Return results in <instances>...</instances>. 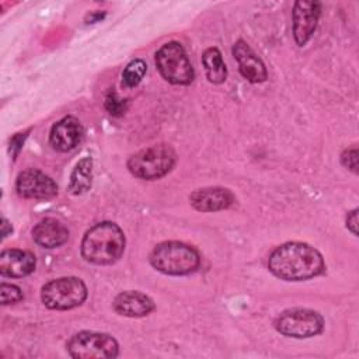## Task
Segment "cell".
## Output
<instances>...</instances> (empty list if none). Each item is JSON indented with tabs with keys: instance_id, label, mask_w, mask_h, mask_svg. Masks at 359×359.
Instances as JSON below:
<instances>
[{
	"instance_id": "cell-17",
	"label": "cell",
	"mask_w": 359,
	"mask_h": 359,
	"mask_svg": "<svg viewBox=\"0 0 359 359\" xmlns=\"http://www.w3.org/2000/svg\"><path fill=\"white\" fill-rule=\"evenodd\" d=\"M93 182V160L90 157L81 158L70 174L69 191L73 195H81L91 188Z\"/></svg>"
},
{
	"instance_id": "cell-3",
	"label": "cell",
	"mask_w": 359,
	"mask_h": 359,
	"mask_svg": "<svg viewBox=\"0 0 359 359\" xmlns=\"http://www.w3.org/2000/svg\"><path fill=\"white\" fill-rule=\"evenodd\" d=\"M150 264L154 269L165 275H188L198 269L201 258L198 251L181 241H164L157 244L150 252Z\"/></svg>"
},
{
	"instance_id": "cell-15",
	"label": "cell",
	"mask_w": 359,
	"mask_h": 359,
	"mask_svg": "<svg viewBox=\"0 0 359 359\" xmlns=\"http://www.w3.org/2000/svg\"><path fill=\"white\" fill-rule=\"evenodd\" d=\"M112 307L119 316L144 317L156 309V304L153 299L139 290H126L116 294Z\"/></svg>"
},
{
	"instance_id": "cell-8",
	"label": "cell",
	"mask_w": 359,
	"mask_h": 359,
	"mask_svg": "<svg viewBox=\"0 0 359 359\" xmlns=\"http://www.w3.org/2000/svg\"><path fill=\"white\" fill-rule=\"evenodd\" d=\"M275 328L285 337L310 338L324 328V318L318 311L304 307L285 310L275 320Z\"/></svg>"
},
{
	"instance_id": "cell-11",
	"label": "cell",
	"mask_w": 359,
	"mask_h": 359,
	"mask_svg": "<svg viewBox=\"0 0 359 359\" xmlns=\"http://www.w3.org/2000/svg\"><path fill=\"white\" fill-rule=\"evenodd\" d=\"M84 129L74 116H65L52 125L49 132V143L57 151L73 150L83 139Z\"/></svg>"
},
{
	"instance_id": "cell-21",
	"label": "cell",
	"mask_w": 359,
	"mask_h": 359,
	"mask_svg": "<svg viewBox=\"0 0 359 359\" xmlns=\"http://www.w3.org/2000/svg\"><path fill=\"white\" fill-rule=\"evenodd\" d=\"M128 107V100L119 98L116 93H109L105 98V109L114 115V116H121Z\"/></svg>"
},
{
	"instance_id": "cell-6",
	"label": "cell",
	"mask_w": 359,
	"mask_h": 359,
	"mask_svg": "<svg viewBox=\"0 0 359 359\" xmlns=\"http://www.w3.org/2000/svg\"><path fill=\"white\" fill-rule=\"evenodd\" d=\"M156 66L163 79L171 84L187 86L195 79L194 67L184 46L175 41L164 43L156 52Z\"/></svg>"
},
{
	"instance_id": "cell-12",
	"label": "cell",
	"mask_w": 359,
	"mask_h": 359,
	"mask_svg": "<svg viewBox=\"0 0 359 359\" xmlns=\"http://www.w3.org/2000/svg\"><path fill=\"white\" fill-rule=\"evenodd\" d=\"M236 202L233 192L222 187H208L194 191L189 203L199 212H219L229 209Z\"/></svg>"
},
{
	"instance_id": "cell-7",
	"label": "cell",
	"mask_w": 359,
	"mask_h": 359,
	"mask_svg": "<svg viewBox=\"0 0 359 359\" xmlns=\"http://www.w3.org/2000/svg\"><path fill=\"white\" fill-rule=\"evenodd\" d=\"M66 349L76 359H109L119 355V345L114 337L94 331L74 334L67 341Z\"/></svg>"
},
{
	"instance_id": "cell-16",
	"label": "cell",
	"mask_w": 359,
	"mask_h": 359,
	"mask_svg": "<svg viewBox=\"0 0 359 359\" xmlns=\"http://www.w3.org/2000/svg\"><path fill=\"white\" fill-rule=\"evenodd\" d=\"M32 238L43 248H56L69 240V230L60 220L46 217L34 226Z\"/></svg>"
},
{
	"instance_id": "cell-19",
	"label": "cell",
	"mask_w": 359,
	"mask_h": 359,
	"mask_svg": "<svg viewBox=\"0 0 359 359\" xmlns=\"http://www.w3.org/2000/svg\"><path fill=\"white\" fill-rule=\"evenodd\" d=\"M147 72V65L144 63V60L142 59H133L130 60L126 67L123 69V73H122V84L126 87V88H132V87H136L142 79L144 77Z\"/></svg>"
},
{
	"instance_id": "cell-23",
	"label": "cell",
	"mask_w": 359,
	"mask_h": 359,
	"mask_svg": "<svg viewBox=\"0 0 359 359\" xmlns=\"http://www.w3.org/2000/svg\"><path fill=\"white\" fill-rule=\"evenodd\" d=\"M28 133H29V130H27V132H24V133H17V135H14V136L11 137V140H10V153H11V156H13V158L17 157V154H18V151L21 150V146H22L24 140L27 139Z\"/></svg>"
},
{
	"instance_id": "cell-4",
	"label": "cell",
	"mask_w": 359,
	"mask_h": 359,
	"mask_svg": "<svg viewBox=\"0 0 359 359\" xmlns=\"http://www.w3.org/2000/svg\"><path fill=\"white\" fill-rule=\"evenodd\" d=\"M177 160L171 146L165 143L153 144L132 154L126 163L132 175L142 180H158L168 174Z\"/></svg>"
},
{
	"instance_id": "cell-18",
	"label": "cell",
	"mask_w": 359,
	"mask_h": 359,
	"mask_svg": "<svg viewBox=\"0 0 359 359\" xmlns=\"http://www.w3.org/2000/svg\"><path fill=\"white\" fill-rule=\"evenodd\" d=\"M202 65L206 72V77L213 84H220L227 77V69L223 56L217 48H208L202 55Z\"/></svg>"
},
{
	"instance_id": "cell-10",
	"label": "cell",
	"mask_w": 359,
	"mask_h": 359,
	"mask_svg": "<svg viewBox=\"0 0 359 359\" xmlns=\"http://www.w3.org/2000/svg\"><path fill=\"white\" fill-rule=\"evenodd\" d=\"M321 14L318 1H296L293 6V38L299 46L307 43L311 38Z\"/></svg>"
},
{
	"instance_id": "cell-2",
	"label": "cell",
	"mask_w": 359,
	"mask_h": 359,
	"mask_svg": "<svg viewBox=\"0 0 359 359\" xmlns=\"http://www.w3.org/2000/svg\"><path fill=\"white\" fill-rule=\"evenodd\" d=\"M125 243V234L116 223L101 222L86 231L80 250L87 262L109 265L122 257Z\"/></svg>"
},
{
	"instance_id": "cell-24",
	"label": "cell",
	"mask_w": 359,
	"mask_h": 359,
	"mask_svg": "<svg viewBox=\"0 0 359 359\" xmlns=\"http://www.w3.org/2000/svg\"><path fill=\"white\" fill-rule=\"evenodd\" d=\"M346 229L353 236H358V209L356 208L346 215Z\"/></svg>"
},
{
	"instance_id": "cell-13",
	"label": "cell",
	"mask_w": 359,
	"mask_h": 359,
	"mask_svg": "<svg viewBox=\"0 0 359 359\" xmlns=\"http://www.w3.org/2000/svg\"><path fill=\"white\" fill-rule=\"evenodd\" d=\"M233 56L238 63L241 76L250 83H262L266 80L268 73L262 60L255 55L247 42L237 41L233 46Z\"/></svg>"
},
{
	"instance_id": "cell-25",
	"label": "cell",
	"mask_w": 359,
	"mask_h": 359,
	"mask_svg": "<svg viewBox=\"0 0 359 359\" xmlns=\"http://www.w3.org/2000/svg\"><path fill=\"white\" fill-rule=\"evenodd\" d=\"M11 231H13L11 224L8 223V220L6 217H3L1 219V237L6 238L8 236V233H11Z\"/></svg>"
},
{
	"instance_id": "cell-20",
	"label": "cell",
	"mask_w": 359,
	"mask_h": 359,
	"mask_svg": "<svg viewBox=\"0 0 359 359\" xmlns=\"http://www.w3.org/2000/svg\"><path fill=\"white\" fill-rule=\"evenodd\" d=\"M0 294H1V304L7 306V304H14L18 303L24 299L22 290L11 283H6L3 282L0 285Z\"/></svg>"
},
{
	"instance_id": "cell-22",
	"label": "cell",
	"mask_w": 359,
	"mask_h": 359,
	"mask_svg": "<svg viewBox=\"0 0 359 359\" xmlns=\"http://www.w3.org/2000/svg\"><path fill=\"white\" fill-rule=\"evenodd\" d=\"M341 163L344 167H346L353 174H356L358 172V147L352 146L345 149L341 154Z\"/></svg>"
},
{
	"instance_id": "cell-5",
	"label": "cell",
	"mask_w": 359,
	"mask_h": 359,
	"mask_svg": "<svg viewBox=\"0 0 359 359\" xmlns=\"http://www.w3.org/2000/svg\"><path fill=\"white\" fill-rule=\"evenodd\" d=\"M87 299L86 283L76 276L49 280L41 289V300L50 310H70Z\"/></svg>"
},
{
	"instance_id": "cell-14",
	"label": "cell",
	"mask_w": 359,
	"mask_h": 359,
	"mask_svg": "<svg viewBox=\"0 0 359 359\" xmlns=\"http://www.w3.org/2000/svg\"><path fill=\"white\" fill-rule=\"evenodd\" d=\"M36 259L32 252L24 250H4L0 254V273L6 278H24L34 272Z\"/></svg>"
},
{
	"instance_id": "cell-9",
	"label": "cell",
	"mask_w": 359,
	"mask_h": 359,
	"mask_svg": "<svg viewBox=\"0 0 359 359\" xmlns=\"http://www.w3.org/2000/svg\"><path fill=\"white\" fill-rule=\"evenodd\" d=\"M15 191L25 199H50L57 195V184L45 172L28 168L18 174Z\"/></svg>"
},
{
	"instance_id": "cell-1",
	"label": "cell",
	"mask_w": 359,
	"mask_h": 359,
	"mask_svg": "<svg viewBox=\"0 0 359 359\" xmlns=\"http://www.w3.org/2000/svg\"><path fill=\"white\" fill-rule=\"evenodd\" d=\"M268 269L283 280H307L324 272L321 252L307 243L289 241L276 247L268 258Z\"/></svg>"
}]
</instances>
